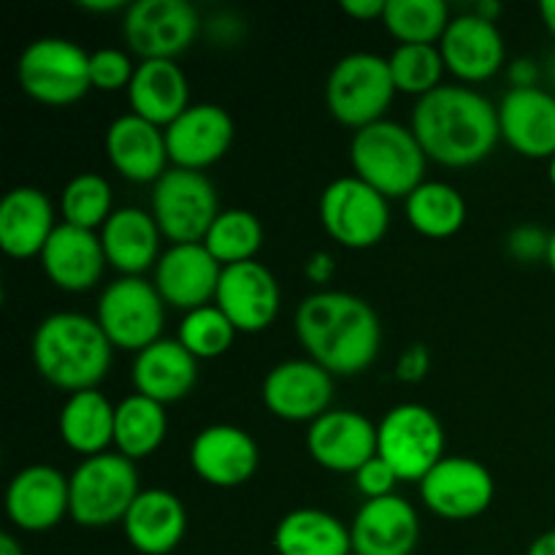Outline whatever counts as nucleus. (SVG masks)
<instances>
[{
  "label": "nucleus",
  "mask_w": 555,
  "mask_h": 555,
  "mask_svg": "<svg viewBox=\"0 0 555 555\" xmlns=\"http://www.w3.org/2000/svg\"><path fill=\"white\" fill-rule=\"evenodd\" d=\"M296 336L331 374L352 377L377 361L383 328L372 304L352 293H312L296 309Z\"/></svg>",
  "instance_id": "obj_1"
},
{
  "label": "nucleus",
  "mask_w": 555,
  "mask_h": 555,
  "mask_svg": "<svg viewBox=\"0 0 555 555\" xmlns=\"http://www.w3.org/2000/svg\"><path fill=\"white\" fill-rule=\"evenodd\" d=\"M412 133L431 160L466 168L486 160L496 146L499 108L472 87L439 85L417 101Z\"/></svg>",
  "instance_id": "obj_2"
},
{
  "label": "nucleus",
  "mask_w": 555,
  "mask_h": 555,
  "mask_svg": "<svg viewBox=\"0 0 555 555\" xmlns=\"http://www.w3.org/2000/svg\"><path fill=\"white\" fill-rule=\"evenodd\" d=\"M112 341L95 318L57 312L33 334V363L49 385L70 393L95 390L112 366Z\"/></svg>",
  "instance_id": "obj_3"
},
{
  "label": "nucleus",
  "mask_w": 555,
  "mask_h": 555,
  "mask_svg": "<svg viewBox=\"0 0 555 555\" xmlns=\"http://www.w3.org/2000/svg\"><path fill=\"white\" fill-rule=\"evenodd\" d=\"M356 177L372 184L385 198H410L423 184L426 152L412 128L390 119L356 130L350 144Z\"/></svg>",
  "instance_id": "obj_4"
},
{
  "label": "nucleus",
  "mask_w": 555,
  "mask_h": 555,
  "mask_svg": "<svg viewBox=\"0 0 555 555\" xmlns=\"http://www.w3.org/2000/svg\"><path fill=\"white\" fill-rule=\"evenodd\" d=\"M70 518L85 529L122 524L139 499V472L122 453L85 459L68 477Z\"/></svg>",
  "instance_id": "obj_5"
},
{
  "label": "nucleus",
  "mask_w": 555,
  "mask_h": 555,
  "mask_svg": "<svg viewBox=\"0 0 555 555\" xmlns=\"http://www.w3.org/2000/svg\"><path fill=\"white\" fill-rule=\"evenodd\" d=\"M396 92L388 60L372 52H352L331 68L325 101L341 125L361 130L383 119Z\"/></svg>",
  "instance_id": "obj_6"
},
{
  "label": "nucleus",
  "mask_w": 555,
  "mask_h": 555,
  "mask_svg": "<svg viewBox=\"0 0 555 555\" xmlns=\"http://www.w3.org/2000/svg\"><path fill=\"white\" fill-rule=\"evenodd\" d=\"M22 90L49 106H68L92 90L90 54L68 38H38L16 63Z\"/></svg>",
  "instance_id": "obj_7"
},
{
  "label": "nucleus",
  "mask_w": 555,
  "mask_h": 555,
  "mask_svg": "<svg viewBox=\"0 0 555 555\" xmlns=\"http://www.w3.org/2000/svg\"><path fill=\"white\" fill-rule=\"evenodd\" d=\"M439 417L423 404H399L377 426V455L404 482H421L444 459Z\"/></svg>",
  "instance_id": "obj_8"
},
{
  "label": "nucleus",
  "mask_w": 555,
  "mask_h": 555,
  "mask_svg": "<svg viewBox=\"0 0 555 555\" xmlns=\"http://www.w3.org/2000/svg\"><path fill=\"white\" fill-rule=\"evenodd\" d=\"M152 217L173 244H201L220 217V198L201 171L168 168L152 190Z\"/></svg>",
  "instance_id": "obj_9"
},
{
  "label": "nucleus",
  "mask_w": 555,
  "mask_h": 555,
  "mask_svg": "<svg viewBox=\"0 0 555 555\" xmlns=\"http://www.w3.org/2000/svg\"><path fill=\"white\" fill-rule=\"evenodd\" d=\"M163 296L144 276H119L98 301V323L119 350L141 352L160 339L166 309Z\"/></svg>",
  "instance_id": "obj_10"
},
{
  "label": "nucleus",
  "mask_w": 555,
  "mask_h": 555,
  "mask_svg": "<svg viewBox=\"0 0 555 555\" xmlns=\"http://www.w3.org/2000/svg\"><path fill=\"white\" fill-rule=\"evenodd\" d=\"M320 220L331 238L350 249L374 247L390 228L388 198L358 177H341L323 190Z\"/></svg>",
  "instance_id": "obj_11"
},
{
  "label": "nucleus",
  "mask_w": 555,
  "mask_h": 555,
  "mask_svg": "<svg viewBox=\"0 0 555 555\" xmlns=\"http://www.w3.org/2000/svg\"><path fill=\"white\" fill-rule=\"evenodd\" d=\"M198 30V11L188 0H135L122 20L125 41L144 60H173Z\"/></svg>",
  "instance_id": "obj_12"
},
{
  "label": "nucleus",
  "mask_w": 555,
  "mask_h": 555,
  "mask_svg": "<svg viewBox=\"0 0 555 555\" xmlns=\"http://www.w3.org/2000/svg\"><path fill=\"white\" fill-rule=\"evenodd\" d=\"M493 477L480 461L453 455L442 459L421 480V499L434 515L448 520H469L486 513L493 502Z\"/></svg>",
  "instance_id": "obj_13"
},
{
  "label": "nucleus",
  "mask_w": 555,
  "mask_h": 555,
  "mask_svg": "<svg viewBox=\"0 0 555 555\" xmlns=\"http://www.w3.org/2000/svg\"><path fill=\"white\" fill-rule=\"evenodd\" d=\"M331 399H334V374L325 372L312 358L276 363L263 379V404L282 421L314 423L328 412Z\"/></svg>",
  "instance_id": "obj_14"
},
{
  "label": "nucleus",
  "mask_w": 555,
  "mask_h": 555,
  "mask_svg": "<svg viewBox=\"0 0 555 555\" xmlns=\"http://www.w3.org/2000/svg\"><path fill=\"white\" fill-rule=\"evenodd\" d=\"M233 328L244 334H258L274 323L280 312V285L274 274L258 260H244L222 269L220 285L215 296Z\"/></svg>",
  "instance_id": "obj_15"
},
{
  "label": "nucleus",
  "mask_w": 555,
  "mask_h": 555,
  "mask_svg": "<svg viewBox=\"0 0 555 555\" xmlns=\"http://www.w3.org/2000/svg\"><path fill=\"white\" fill-rule=\"evenodd\" d=\"M307 450L323 469L352 472L377 455V426L352 410H328L309 426Z\"/></svg>",
  "instance_id": "obj_16"
},
{
  "label": "nucleus",
  "mask_w": 555,
  "mask_h": 555,
  "mask_svg": "<svg viewBox=\"0 0 555 555\" xmlns=\"http://www.w3.org/2000/svg\"><path fill=\"white\" fill-rule=\"evenodd\" d=\"M231 141L233 119L217 103H193L166 128L168 160L188 171H201L220 160Z\"/></svg>",
  "instance_id": "obj_17"
},
{
  "label": "nucleus",
  "mask_w": 555,
  "mask_h": 555,
  "mask_svg": "<svg viewBox=\"0 0 555 555\" xmlns=\"http://www.w3.org/2000/svg\"><path fill=\"white\" fill-rule=\"evenodd\" d=\"M5 513L22 531H49L70 515L68 477L54 466L36 464L14 475L5 491Z\"/></svg>",
  "instance_id": "obj_18"
},
{
  "label": "nucleus",
  "mask_w": 555,
  "mask_h": 555,
  "mask_svg": "<svg viewBox=\"0 0 555 555\" xmlns=\"http://www.w3.org/2000/svg\"><path fill=\"white\" fill-rule=\"evenodd\" d=\"M222 266L215 255L201 244H171L168 253L160 255L155 266V287L163 301L171 307L193 312L209 307L217 296Z\"/></svg>",
  "instance_id": "obj_19"
},
{
  "label": "nucleus",
  "mask_w": 555,
  "mask_h": 555,
  "mask_svg": "<svg viewBox=\"0 0 555 555\" xmlns=\"http://www.w3.org/2000/svg\"><path fill=\"white\" fill-rule=\"evenodd\" d=\"M190 464H193L195 475L209 486L236 488L258 472L260 450L244 428L220 423V426L204 428L193 439Z\"/></svg>",
  "instance_id": "obj_20"
},
{
  "label": "nucleus",
  "mask_w": 555,
  "mask_h": 555,
  "mask_svg": "<svg viewBox=\"0 0 555 555\" xmlns=\"http://www.w3.org/2000/svg\"><path fill=\"white\" fill-rule=\"evenodd\" d=\"M352 553L358 555H412L421 537V520L406 499H369L352 520Z\"/></svg>",
  "instance_id": "obj_21"
},
{
  "label": "nucleus",
  "mask_w": 555,
  "mask_h": 555,
  "mask_svg": "<svg viewBox=\"0 0 555 555\" xmlns=\"http://www.w3.org/2000/svg\"><path fill=\"white\" fill-rule=\"evenodd\" d=\"M502 139L526 157H555V95L542 87H513L499 103Z\"/></svg>",
  "instance_id": "obj_22"
},
{
  "label": "nucleus",
  "mask_w": 555,
  "mask_h": 555,
  "mask_svg": "<svg viewBox=\"0 0 555 555\" xmlns=\"http://www.w3.org/2000/svg\"><path fill=\"white\" fill-rule=\"evenodd\" d=\"M444 68L453 70L464 81L491 79L504 63V36L496 22H488L482 16L461 14L450 20L444 30L442 43Z\"/></svg>",
  "instance_id": "obj_23"
},
{
  "label": "nucleus",
  "mask_w": 555,
  "mask_h": 555,
  "mask_svg": "<svg viewBox=\"0 0 555 555\" xmlns=\"http://www.w3.org/2000/svg\"><path fill=\"white\" fill-rule=\"evenodd\" d=\"M106 253H103L101 236L87 228H76L63 222L54 228L52 238L41 253V266L49 280L68 293L90 291L98 285L106 266Z\"/></svg>",
  "instance_id": "obj_24"
},
{
  "label": "nucleus",
  "mask_w": 555,
  "mask_h": 555,
  "mask_svg": "<svg viewBox=\"0 0 555 555\" xmlns=\"http://www.w3.org/2000/svg\"><path fill=\"white\" fill-rule=\"evenodd\" d=\"M106 155L130 182H157L168 171L166 130L139 114H122L106 130Z\"/></svg>",
  "instance_id": "obj_25"
},
{
  "label": "nucleus",
  "mask_w": 555,
  "mask_h": 555,
  "mask_svg": "<svg viewBox=\"0 0 555 555\" xmlns=\"http://www.w3.org/2000/svg\"><path fill=\"white\" fill-rule=\"evenodd\" d=\"M130 545L144 555H168L188 531V513L177 493L152 488L141 491L122 520Z\"/></svg>",
  "instance_id": "obj_26"
},
{
  "label": "nucleus",
  "mask_w": 555,
  "mask_h": 555,
  "mask_svg": "<svg viewBox=\"0 0 555 555\" xmlns=\"http://www.w3.org/2000/svg\"><path fill=\"white\" fill-rule=\"evenodd\" d=\"M198 383V358L179 339H157L135 356L133 385L135 393L168 404L190 393Z\"/></svg>",
  "instance_id": "obj_27"
},
{
  "label": "nucleus",
  "mask_w": 555,
  "mask_h": 555,
  "mask_svg": "<svg viewBox=\"0 0 555 555\" xmlns=\"http://www.w3.org/2000/svg\"><path fill=\"white\" fill-rule=\"evenodd\" d=\"M54 228V209L41 190L14 188L0 201V247L11 258L41 255Z\"/></svg>",
  "instance_id": "obj_28"
},
{
  "label": "nucleus",
  "mask_w": 555,
  "mask_h": 555,
  "mask_svg": "<svg viewBox=\"0 0 555 555\" xmlns=\"http://www.w3.org/2000/svg\"><path fill=\"white\" fill-rule=\"evenodd\" d=\"M160 228L150 211L139 206L114 209L101 231V244L106 260L125 276H141L152 263L157 266L160 249Z\"/></svg>",
  "instance_id": "obj_29"
},
{
  "label": "nucleus",
  "mask_w": 555,
  "mask_h": 555,
  "mask_svg": "<svg viewBox=\"0 0 555 555\" xmlns=\"http://www.w3.org/2000/svg\"><path fill=\"white\" fill-rule=\"evenodd\" d=\"M128 101L133 114L157 128H168L190 106L188 76L173 60H144L135 65Z\"/></svg>",
  "instance_id": "obj_30"
},
{
  "label": "nucleus",
  "mask_w": 555,
  "mask_h": 555,
  "mask_svg": "<svg viewBox=\"0 0 555 555\" xmlns=\"http://www.w3.org/2000/svg\"><path fill=\"white\" fill-rule=\"evenodd\" d=\"M280 555H350L352 537L336 515L323 509H293L274 531Z\"/></svg>",
  "instance_id": "obj_31"
},
{
  "label": "nucleus",
  "mask_w": 555,
  "mask_h": 555,
  "mask_svg": "<svg viewBox=\"0 0 555 555\" xmlns=\"http://www.w3.org/2000/svg\"><path fill=\"white\" fill-rule=\"evenodd\" d=\"M114 412L117 406L101 390L70 393L60 410V437L74 453L101 455L114 442Z\"/></svg>",
  "instance_id": "obj_32"
},
{
  "label": "nucleus",
  "mask_w": 555,
  "mask_h": 555,
  "mask_svg": "<svg viewBox=\"0 0 555 555\" xmlns=\"http://www.w3.org/2000/svg\"><path fill=\"white\" fill-rule=\"evenodd\" d=\"M168 431V417L163 404L133 393L122 399L114 412V444L130 461L146 459L163 444Z\"/></svg>",
  "instance_id": "obj_33"
},
{
  "label": "nucleus",
  "mask_w": 555,
  "mask_h": 555,
  "mask_svg": "<svg viewBox=\"0 0 555 555\" xmlns=\"http://www.w3.org/2000/svg\"><path fill=\"white\" fill-rule=\"evenodd\" d=\"M406 220L428 238H448L466 222V201L453 184L423 182L406 198Z\"/></svg>",
  "instance_id": "obj_34"
},
{
  "label": "nucleus",
  "mask_w": 555,
  "mask_h": 555,
  "mask_svg": "<svg viewBox=\"0 0 555 555\" xmlns=\"http://www.w3.org/2000/svg\"><path fill=\"white\" fill-rule=\"evenodd\" d=\"M204 247L215 255L222 269L233 263H244V260H255L258 249L263 247V225L247 209L220 211L215 225L206 233Z\"/></svg>",
  "instance_id": "obj_35"
},
{
  "label": "nucleus",
  "mask_w": 555,
  "mask_h": 555,
  "mask_svg": "<svg viewBox=\"0 0 555 555\" xmlns=\"http://www.w3.org/2000/svg\"><path fill=\"white\" fill-rule=\"evenodd\" d=\"M383 25L401 43H434L448 30L450 9L444 0H388Z\"/></svg>",
  "instance_id": "obj_36"
},
{
  "label": "nucleus",
  "mask_w": 555,
  "mask_h": 555,
  "mask_svg": "<svg viewBox=\"0 0 555 555\" xmlns=\"http://www.w3.org/2000/svg\"><path fill=\"white\" fill-rule=\"evenodd\" d=\"M60 209L68 225L95 231L98 225H106L112 211V184L101 173H79L70 179L60 198Z\"/></svg>",
  "instance_id": "obj_37"
},
{
  "label": "nucleus",
  "mask_w": 555,
  "mask_h": 555,
  "mask_svg": "<svg viewBox=\"0 0 555 555\" xmlns=\"http://www.w3.org/2000/svg\"><path fill=\"white\" fill-rule=\"evenodd\" d=\"M390 76L399 92L406 95H428L442 79L444 60L434 43H401L388 57Z\"/></svg>",
  "instance_id": "obj_38"
},
{
  "label": "nucleus",
  "mask_w": 555,
  "mask_h": 555,
  "mask_svg": "<svg viewBox=\"0 0 555 555\" xmlns=\"http://www.w3.org/2000/svg\"><path fill=\"white\" fill-rule=\"evenodd\" d=\"M233 339H236V328H233V323L222 314V309L217 304L215 307L209 304V307L193 309V312L184 314L182 325H179V341L198 361L228 352Z\"/></svg>",
  "instance_id": "obj_39"
},
{
  "label": "nucleus",
  "mask_w": 555,
  "mask_h": 555,
  "mask_svg": "<svg viewBox=\"0 0 555 555\" xmlns=\"http://www.w3.org/2000/svg\"><path fill=\"white\" fill-rule=\"evenodd\" d=\"M133 74L135 65L122 49H98L90 54V81L95 90H122V87H130Z\"/></svg>",
  "instance_id": "obj_40"
},
{
  "label": "nucleus",
  "mask_w": 555,
  "mask_h": 555,
  "mask_svg": "<svg viewBox=\"0 0 555 555\" xmlns=\"http://www.w3.org/2000/svg\"><path fill=\"white\" fill-rule=\"evenodd\" d=\"M547 247H551V233L537 225H518L507 238L509 255L524 263H537L542 258L547 260Z\"/></svg>",
  "instance_id": "obj_41"
},
{
  "label": "nucleus",
  "mask_w": 555,
  "mask_h": 555,
  "mask_svg": "<svg viewBox=\"0 0 555 555\" xmlns=\"http://www.w3.org/2000/svg\"><path fill=\"white\" fill-rule=\"evenodd\" d=\"M396 482H399V477H396V472L390 469L388 464H385L379 455H374L369 464H363L361 469L356 472V486L358 491L369 499H383V496H390L396 488Z\"/></svg>",
  "instance_id": "obj_42"
},
{
  "label": "nucleus",
  "mask_w": 555,
  "mask_h": 555,
  "mask_svg": "<svg viewBox=\"0 0 555 555\" xmlns=\"http://www.w3.org/2000/svg\"><path fill=\"white\" fill-rule=\"evenodd\" d=\"M431 366V352L426 345H412L401 352L399 363H396V377L401 383H421Z\"/></svg>",
  "instance_id": "obj_43"
},
{
  "label": "nucleus",
  "mask_w": 555,
  "mask_h": 555,
  "mask_svg": "<svg viewBox=\"0 0 555 555\" xmlns=\"http://www.w3.org/2000/svg\"><path fill=\"white\" fill-rule=\"evenodd\" d=\"M388 0H341V11L356 20H383Z\"/></svg>",
  "instance_id": "obj_44"
},
{
  "label": "nucleus",
  "mask_w": 555,
  "mask_h": 555,
  "mask_svg": "<svg viewBox=\"0 0 555 555\" xmlns=\"http://www.w3.org/2000/svg\"><path fill=\"white\" fill-rule=\"evenodd\" d=\"M537 76H540V68H537L534 60L524 57L509 65V81H513V87H537Z\"/></svg>",
  "instance_id": "obj_45"
},
{
  "label": "nucleus",
  "mask_w": 555,
  "mask_h": 555,
  "mask_svg": "<svg viewBox=\"0 0 555 555\" xmlns=\"http://www.w3.org/2000/svg\"><path fill=\"white\" fill-rule=\"evenodd\" d=\"M304 271H307V276L312 282H328L334 276V258L325 253H314L307 260V266H304Z\"/></svg>",
  "instance_id": "obj_46"
},
{
  "label": "nucleus",
  "mask_w": 555,
  "mask_h": 555,
  "mask_svg": "<svg viewBox=\"0 0 555 555\" xmlns=\"http://www.w3.org/2000/svg\"><path fill=\"white\" fill-rule=\"evenodd\" d=\"M526 555H555V529L545 531L542 537H537Z\"/></svg>",
  "instance_id": "obj_47"
},
{
  "label": "nucleus",
  "mask_w": 555,
  "mask_h": 555,
  "mask_svg": "<svg viewBox=\"0 0 555 555\" xmlns=\"http://www.w3.org/2000/svg\"><path fill=\"white\" fill-rule=\"evenodd\" d=\"M79 5L87 11H128L130 3H125V0H81Z\"/></svg>",
  "instance_id": "obj_48"
},
{
  "label": "nucleus",
  "mask_w": 555,
  "mask_h": 555,
  "mask_svg": "<svg viewBox=\"0 0 555 555\" xmlns=\"http://www.w3.org/2000/svg\"><path fill=\"white\" fill-rule=\"evenodd\" d=\"M475 14L482 16V20H488V22H496V16L502 14V5L493 3V0H482V3L475 5Z\"/></svg>",
  "instance_id": "obj_49"
},
{
  "label": "nucleus",
  "mask_w": 555,
  "mask_h": 555,
  "mask_svg": "<svg viewBox=\"0 0 555 555\" xmlns=\"http://www.w3.org/2000/svg\"><path fill=\"white\" fill-rule=\"evenodd\" d=\"M540 14H542V20H545L547 30H551L555 36V0H542Z\"/></svg>",
  "instance_id": "obj_50"
},
{
  "label": "nucleus",
  "mask_w": 555,
  "mask_h": 555,
  "mask_svg": "<svg viewBox=\"0 0 555 555\" xmlns=\"http://www.w3.org/2000/svg\"><path fill=\"white\" fill-rule=\"evenodd\" d=\"M0 555H25V553H22L20 542H16L14 537L0 534Z\"/></svg>",
  "instance_id": "obj_51"
},
{
  "label": "nucleus",
  "mask_w": 555,
  "mask_h": 555,
  "mask_svg": "<svg viewBox=\"0 0 555 555\" xmlns=\"http://www.w3.org/2000/svg\"><path fill=\"white\" fill-rule=\"evenodd\" d=\"M547 263H551V269L555 271V231L551 233V247H547Z\"/></svg>",
  "instance_id": "obj_52"
},
{
  "label": "nucleus",
  "mask_w": 555,
  "mask_h": 555,
  "mask_svg": "<svg viewBox=\"0 0 555 555\" xmlns=\"http://www.w3.org/2000/svg\"><path fill=\"white\" fill-rule=\"evenodd\" d=\"M551 182H553V188H555V157L551 160Z\"/></svg>",
  "instance_id": "obj_53"
},
{
  "label": "nucleus",
  "mask_w": 555,
  "mask_h": 555,
  "mask_svg": "<svg viewBox=\"0 0 555 555\" xmlns=\"http://www.w3.org/2000/svg\"><path fill=\"white\" fill-rule=\"evenodd\" d=\"M350 555H358V553H350Z\"/></svg>",
  "instance_id": "obj_54"
}]
</instances>
